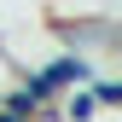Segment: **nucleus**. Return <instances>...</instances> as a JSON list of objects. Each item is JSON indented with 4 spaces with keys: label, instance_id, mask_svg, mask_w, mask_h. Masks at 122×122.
Instances as JSON below:
<instances>
[{
    "label": "nucleus",
    "instance_id": "nucleus-3",
    "mask_svg": "<svg viewBox=\"0 0 122 122\" xmlns=\"http://www.w3.org/2000/svg\"><path fill=\"white\" fill-rule=\"evenodd\" d=\"M18 76H23V70H18V64H12V58H6V47H0V93H6L12 81H18Z\"/></svg>",
    "mask_w": 122,
    "mask_h": 122
},
{
    "label": "nucleus",
    "instance_id": "nucleus-2",
    "mask_svg": "<svg viewBox=\"0 0 122 122\" xmlns=\"http://www.w3.org/2000/svg\"><path fill=\"white\" fill-rule=\"evenodd\" d=\"M87 93H93V105H99V111H116V105H122V81H116L111 70H99L93 81H87Z\"/></svg>",
    "mask_w": 122,
    "mask_h": 122
},
{
    "label": "nucleus",
    "instance_id": "nucleus-1",
    "mask_svg": "<svg viewBox=\"0 0 122 122\" xmlns=\"http://www.w3.org/2000/svg\"><path fill=\"white\" fill-rule=\"evenodd\" d=\"M99 116V105L87 87H70V93H58V122H93Z\"/></svg>",
    "mask_w": 122,
    "mask_h": 122
}]
</instances>
